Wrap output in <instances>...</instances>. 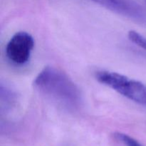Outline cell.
Listing matches in <instances>:
<instances>
[{
    "instance_id": "obj_1",
    "label": "cell",
    "mask_w": 146,
    "mask_h": 146,
    "mask_svg": "<svg viewBox=\"0 0 146 146\" xmlns=\"http://www.w3.org/2000/svg\"><path fill=\"white\" fill-rule=\"evenodd\" d=\"M34 86L41 94L65 111L74 113L83 105L78 86L66 73L53 66L43 68L36 76Z\"/></svg>"
},
{
    "instance_id": "obj_2",
    "label": "cell",
    "mask_w": 146,
    "mask_h": 146,
    "mask_svg": "<svg viewBox=\"0 0 146 146\" xmlns=\"http://www.w3.org/2000/svg\"><path fill=\"white\" fill-rule=\"evenodd\" d=\"M96 78L123 96L146 107V84L126 76L110 71H98Z\"/></svg>"
},
{
    "instance_id": "obj_3",
    "label": "cell",
    "mask_w": 146,
    "mask_h": 146,
    "mask_svg": "<svg viewBox=\"0 0 146 146\" xmlns=\"http://www.w3.org/2000/svg\"><path fill=\"white\" fill-rule=\"evenodd\" d=\"M34 47V37L26 31L14 34L6 46V55L13 64L24 65L30 59Z\"/></svg>"
},
{
    "instance_id": "obj_4",
    "label": "cell",
    "mask_w": 146,
    "mask_h": 146,
    "mask_svg": "<svg viewBox=\"0 0 146 146\" xmlns=\"http://www.w3.org/2000/svg\"><path fill=\"white\" fill-rule=\"evenodd\" d=\"M102 7L118 14L146 25V12L133 0H92Z\"/></svg>"
},
{
    "instance_id": "obj_5",
    "label": "cell",
    "mask_w": 146,
    "mask_h": 146,
    "mask_svg": "<svg viewBox=\"0 0 146 146\" xmlns=\"http://www.w3.org/2000/svg\"><path fill=\"white\" fill-rule=\"evenodd\" d=\"M15 91L7 86L1 85V111H7L11 109L17 102V96Z\"/></svg>"
},
{
    "instance_id": "obj_6",
    "label": "cell",
    "mask_w": 146,
    "mask_h": 146,
    "mask_svg": "<svg viewBox=\"0 0 146 146\" xmlns=\"http://www.w3.org/2000/svg\"><path fill=\"white\" fill-rule=\"evenodd\" d=\"M128 38L131 42L146 51V37L137 31L131 30L128 32Z\"/></svg>"
},
{
    "instance_id": "obj_7",
    "label": "cell",
    "mask_w": 146,
    "mask_h": 146,
    "mask_svg": "<svg viewBox=\"0 0 146 146\" xmlns=\"http://www.w3.org/2000/svg\"><path fill=\"white\" fill-rule=\"evenodd\" d=\"M114 135L118 141L122 143L125 146H144L133 138L125 133H115Z\"/></svg>"
}]
</instances>
